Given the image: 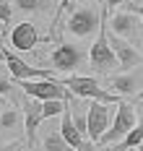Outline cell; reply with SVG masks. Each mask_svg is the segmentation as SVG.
<instances>
[{"label":"cell","mask_w":143,"mask_h":151,"mask_svg":"<svg viewBox=\"0 0 143 151\" xmlns=\"http://www.w3.org/2000/svg\"><path fill=\"white\" fill-rule=\"evenodd\" d=\"M102 21H104V8L91 5V3H83V5L70 8V16L65 21V29H68V34H73L78 39H86L94 31L102 29Z\"/></svg>","instance_id":"6da1fadb"},{"label":"cell","mask_w":143,"mask_h":151,"mask_svg":"<svg viewBox=\"0 0 143 151\" xmlns=\"http://www.w3.org/2000/svg\"><path fill=\"white\" fill-rule=\"evenodd\" d=\"M107 8H104V21H102V29H99V37H96V42L91 45L89 50V65L94 68L96 73H109L114 70L120 60H117V52L112 50V42H109V34H107Z\"/></svg>","instance_id":"7a4b0ae2"},{"label":"cell","mask_w":143,"mask_h":151,"mask_svg":"<svg viewBox=\"0 0 143 151\" xmlns=\"http://www.w3.org/2000/svg\"><path fill=\"white\" fill-rule=\"evenodd\" d=\"M60 81H63L78 99H96V102H107V104H120V102H122L120 96H114V91L102 89L99 81L91 78V76H65Z\"/></svg>","instance_id":"3957f363"},{"label":"cell","mask_w":143,"mask_h":151,"mask_svg":"<svg viewBox=\"0 0 143 151\" xmlns=\"http://www.w3.org/2000/svg\"><path fill=\"white\" fill-rule=\"evenodd\" d=\"M16 83L26 91V96H36L42 102H47V99H65V102H70L73 99V91L68 89L60 78H36V81H16Z\"/></svg>","instance_id":"277c9868"},{"label":"cell","mask_w":143,"mask_h":151,"mask_svg":"<svg viewBox=\"0 0 143 151\" xmlns=\"http://www.w3.org/2000/svg\"><path fill=\"white\" fill-rule=\"evenodd\" d=\"M138 122H135V109H133V104L130 102H120L117 104V112H114V120H112V125H109V130L102 136V146H107V143H114V141H122V138L135 128Z\"/></svg>","instance_id":"5b68a950"},{"label":"cell","mask_w":143,"mask_h":151,"mask_svg":"<svg viewBox=\"0 0 143 151\" xmlns=\"http://www.w3.org/2000/svg\"><path fill=\"white\" fill-rule=\"evenodd\" d=\"M109 29L117 37H125L130 42H138V37H141V31H143V21H141V16L130 8V11H120V13L112 16Z\"/></svg>","instance_id":"8992f818"},{"label":"cell","mask_w":143,"mask_h":151,"mask_svg":"<svg viewBox=\"0 0 143 151\" xmlns=\"http://www.w3.org/2000/svg\"><path fill=\"white\" fill-rule=\"evenodd\" d=\"M112 125V109L107 107V102H96L91 99V104H89V138L99 143L102 136L109 130Z\"/></svg>","instance_id":"52a82bcc"},{"label":"cell","mask_w":143,"mask_h":151,"mask_svg":"<svg viewBox=\"0 0 143 151\" xmlns=\"http://www.w3.org/2000/svg\"><path fill=\"white\" fill-rule=\"evenodd\" d=\"M5 65H8V70H11V78L13 81H36V78H55L52 70H44V68H34L29 63H24L18 55H11V52H5L3 50V55H0Z\"/></svg>","instance_id":"ba28073f"},{"label":"cell","mask_w":143,"mask_h":151,"mask_svg":"<svg viewBox=\"0 0 143 151\" xmlns=\"http://www.w3.org/2000/svg\"><path fill=\"white\" fill-rule=\"evenodd\" d=\"M49 63H52L55 70L70 73V70H76L78 65H83V52H81V47H76V45H57L52 50V55H49Z\"/></svg>","instance_id":"9c48e42d"},{"label":"cell","mask_w":143,"mask_h":151,"mask_svg":"<svg viewBox=\"0 0 143 151\" xmlns=\"http://www.w3.org/2000/svg\"><path fill=\"white\" fill-rule=\"evenodd\" d=\"M109 89L114 94H122V96H135L143 91V76L138 70H127V73H117L109 76Z\"/></svg>","instance_id":"30bf717a"},{"label":"cell","mask_w":143,"mask_h":151,"mask_svg":"<svg viewBox=\"0 0 143 151\" xmlns=\"http://www.w3.org/2000/svg\"><path fill=\"white\" fill-rule=\"evenodd\" d=\"M112 42V50L117 52V60H120V68H125V70H133L138 63H143V52L135 50V45H130V39L125 37H117V34H112L109 37Z\"/></svg>","instance_id":"8fae6325"},{"label":"cell","mask_w":143,"mask_h":151,"mask_svg":"<svg viewBox=\"0 0 143 151\" xmlns=\"http://www.w3.org/2000/svg\"><path fill=\"white\" fill-rule=\"evenodd\" d=\"M11 45L16 47L18 52H31L34 47L39 45V34H36V26L31 21H21L11 29Z\"/></svg>","instance_id":"7c38bea8"},{"label":"cell","mask_w":143,"mask_h":151,"mask_svg":"<svg viewBox=\"0 0 143 151\" xmlns=\"http://www.w3.org/2000/svg\"><path fill=\"white\" fill-rule=\"evenodd\" d=\"M42 120H44V115H42V99L29 96L26 104H24V130H26V143H29V146H34L36 128H39Z\"/></svg>","instance_id":"4fadbf2b"},{"label":"cell","mask_w":143,"mask_h":151,"mask_svg":"<svg viewBox=\"0 0 143 151\" xmlns=\"http://www.w3.org/2000/svg\"><path fill=\"white\" fill-rule=\"evenodd\" d=\"M60 133H63V138H65V141H68L76 151H91L89 146H86V138L81 136V130L76 128V120H73L70 104L65 107V112L60 115Z\"/></svg>","instance_id":"5bb4252c"},{"label":"cell","mask_w":143,"mask_h":151,"mask_svg":"<svg viewBox=\"0 0 143 151\" xmlns=\"http://www.w3.org/2000/svg\"><path fill=\"white\" fill-rule=\"evenodd\" d=\"M141 143H143V122H138V125H135L117 146H112L109 151H133V149H138Z\"/></svg>","instance_id":"9a60e30c"},{"label":"cell","mask_w":143,"mask_h":151,"mask_svg":"<svg viewBox=\"0 0 143 151\" xmlns=\"http://www.w3.org/2000/svg\"><path fill=\"white\" fill-rule=\"evenodd\" d=\"M42 146H44V151H76L68 141L63 138V133L57 130V133H47V136L42 138Z\"/></svg>","instance_id":"2e32d148"},{"label":"cell","mask_w":143,"mask_h":151,"mask_svg":"<svg viewBox=\"0 0 143 151\" xmlns=\"http://www.w3.org/2000/svg\"><path fill=\"white\" fill-rule=\"evenodd\" d=\"M65 107H68L65 99H47V102H42V115H44V120L60 117V115L65 112Z\"/></svg>","instance_id":"e0dca14e"},{"label":"cell","mask_w":143,"mask_h":151,"mask_svg":"<svg viewBox=\"0 0 143 151\" xmlns=\"http://www.w3.org/2000/svg\"><path fill=\"white\" fill-rule=\"evenodd\" d=\"M21 122H24V117H21V112L13 109V107L0 112V128H3V130H13V128H18Z\"/></svg>","instance_id":"ac0fdd59"},{"label":"cell","mask_w":143,"mask_h":151,"mask_svg":"<svg viewBox=\"0 0 143 151\" xmlns=\"http://www.w3.org/2000/svg\"><path fill=\"white\" fill-rule=\"evenodd\" d=\"M16 8L24 13H36L47 8V0H16Z\"/></svg>","instance_id":"d6986e66"},{"label":"cell","mask_w":143,"mask_h":151,"mask_svg":"<svg viewBox=\"0 0 143 151\" xmlns=\"http://www.w3.org/2000/svg\"><path fill=\"white\" fill-rule=\"evenodd\" d=\"M11 16H13L11 3L8 0H0V24H11Z\"/></svg>","instance_id":"ffe728a7"},{"label":"cell","mask_w":143,"mask_h":151,"mask_svg":"<svg viewBox=\"0 0 143 151\" xmlns=\"http://www.w3.org/2000/svg\"><path fill=\"white\" fill-rule=\"evenodd\" d=\"M29 146V143H24V141H11V143H0V151H24Z\"/></svg>","instance_id":"44dd1931"},{"label":"cell","mask_w":143,"mask_h":151,"mask_svg":"<svg viewBox=\"0 0 143 151\" xmlns=\"http://www.w3.org/2000/svg\"><path fill=\"white\" fill-rule=\"evenodd\" d=\"M8 94H11V81L0 78V96H8Z\"/></svg>","instance_id":"7402d4cb"},{"label":"cell","mask_w":143,"mask_h":151,"mask_svg":"<svg viewBox=\"0 0 143 151\" xmlns=\"http://www.w3.org/2000/svg\"><path fill=\"white\" fill-rule=\"evenodd\" d=\"M122 3H125V0H104V8H107V11H114V8H120Z\"/></svg>","instance_id":"603a6c76"},{"label":"cell","mask_w":143,"mask_h":151,"mask_svg":"<svg viewBox=\"0 0 143 151\" xmlns=\"http://www.w3.org/2000/svg\"><path fill=\"white\" fill-rule=\"evenodd\" d=\"M130 8H133V11H135V13L141 16V21H143V3H133V5H130Z\"/></svg>","instance_id":"cb8c5ba5"},{"label":"cell","mask_w":143,"mask_h":151,"mask_svg":"<svg viewBox=\"0 0 143 151\" xmlns=\"http://www.w3.org/2000/svg\"><path fill=\"white\" fill-rule=\"evenodd\" d=\"M70 3H73V0H60V5H57V11H60V13H63L65 8H68V5H70Z\"/></svg>","instance_id":"d4e9b609"},{"label":"cell","mask_w":143,"mask_h":151,"mask_svg":"<svg viewBox=\"0 0 143 151\" xmlns=\"http://www.w3.org/2000/svg\"><path fill=\"white\" fill-rule=\"evenodd\" d=\"M3 42H5V31H3V26H0V55H3Z\"/></svg>","instance_id":"484cf974"},{"label":"cell","mask_w":143,"mask_h":151,"mask_svg":"<svg viewBox=\"0 0 143 151\" xmlns=\"http://www.w3.org/2000/svg\"><path fill=\"white\" fill-rule=\"evenodd\" d=\"M133 151H143V143H141V146H138V149H133Z\"/></svg>","instance_id":"4316f807"},{"label":"cell","mask_w":143,"mask_h":151,"mask_svg":"<svg viewBox=\"0 0 143 151\" xmlns=\"http://www.w3.org/2000/svg\"><path fill=\"white\" fill-rule=\"evenodd\" d=\"M133 3H143V0H133Z\"/></svg>","instance_id":"83f0119b"}]
</instances>
